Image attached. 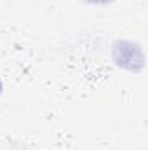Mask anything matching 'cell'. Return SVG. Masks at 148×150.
Returning <instances> with one entry per match:
<instances>
[{"label": "cell", "instance_id": "cell-1", "mask_svg": "<svg viewBox=\"0 0 148 150\" xmlns=\"http://www.w3.org/2000/svg\"><path fill=\"white\" fill-rule=\"evenodd\" d=\"M113 61L115 65L129 70V72H140L145 67V54L143 49L131 42V40H118L113 44Z\"/></svg>", "mask_w": 148, "mask_h": 150}, {"label": "cell", "instance_id": "cell-2", "mask_svg": "<svg viewBox=\"0 0 148 150\" xmlns=\"http://www.w3.org/2000/svg\"><path fill=\"white\" fill-rule=\"evenodd\" d=\"M87 4H98V5H106V4H110L113 0H85Z\"/></svg>", "mask_w": 148, "mask_h": 150}, {"label": "cell", "instance_id": "cell-3", "mask_svg": "<svg viewBox=\"0 0 148 150\" xmlns=\"http://www.w3.org/2000/svg\"><path fill=\"white\" fill-rule=\"evenodd\" d=\"M2 89H4V86H2V80H0V93H2Z\"/></svg>", "mask_w": 148, "mask_h": 150}]
</instances>
